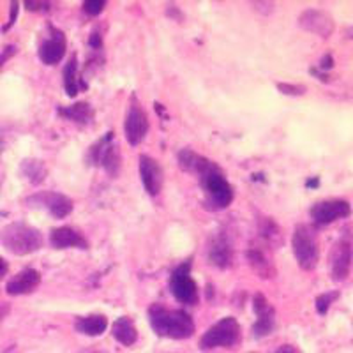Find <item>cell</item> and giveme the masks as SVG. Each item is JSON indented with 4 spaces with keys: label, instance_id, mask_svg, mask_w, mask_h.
Wrapping results in <instances>:
<instances>
[{
    "label": "cell",
    "instance_id": "obj_22",
    "mask_svg": "<svg viewBox=\"0 0 353 353\" xmlns=\"http://www.w3.org/2000/svg\"><path fill=\"white\" fill-rule=\"evenodd\" d=\"M59 115L65 117L77 124L85 125L94 119V110L90 108L88 103H77V105L68 106V108H59Z\"/></svg>",
    "mask_w": 353,
    "mask_h": 353
},
{
    "label": "cell",
    "instance_id": "obj_6",
    "mask_svg": "<svg viewBox=\"0 0 353 353\" xmlns=\"http://www.w3.org/2000/svg\"><path fill=\"white\" fill-rule=\"evenodd\" d=\"M353 260V241L350 232H345L341 237L334 242L329 253V267L330 276L334 281H345L350 276Z\"/></svg>",
    "mask_w": 353,
    "mask_h": 353
},
{
    "label": "cell",
    "instance_id": "obj_5",
    "mask_svg": "<svg viewBox=\"0 0 353 353\" xmlns=\"http://www.w3.org/2000/svg\"><path fill=\"white\" fill-rule=\"evenodd\" d=\"M241 339V325L239 321L232 316L223 318L217 321L216 325L210 327L207 332L201 336L200 348L201 350H212V348H230V346L237 345Z\"/></svg>",
    "mask_w": 353,
    "mask_h": 353
},
{
    "label": "cell",
    "instance_id": "obj_20",
    "mask_svg": "<svg viewBox=\"0 0 353 353\" xmlns=\"http://www.w3.org/2000/svg\"><path fill=\"white\" fill-rule=\"evenodd\" d=\"M108 327V318L105 314H90V316H81L74 321L77 332L85 336H101Z\"/></svg>",
    "mask_w": 353,
    "mask_h": 353
},
{
    "label": "cell",
    "instance_id": "obj_33",
    "mask_svg": "<svg viewBox=\"0 0 353 353\" xmlns=\"http://www.w3.org/2000/svg\"><path fill=\"white\" fill-rule=\"evenodd\" d=\"M276 353H301V350L293 345H283L276 350Z\"/></svg>",
    "mask_w": 353,
    "mask_h": 353
},
{
    "label": "cell",
    "instance_id": "obj_36",
    "mask_svg": "<svg viewBox=\"0 0 353 353\" xmlns=\"http://www.w3.org/2000/svg\"><path fill=\"white\" fill-rule=\"evenodd\" d=\"M2 149H4V141L0 137V157H2ZM2 181H4V172H2V163H0V188H2Z\"/></svg>",
    "mask_w": 353,
    "mask_h": 353
},
{
    "label": "cell",
    "instance_id": "obj_12",
    "mask_svg": "<svg viewBox=\"0 0 353 353\" xmlns=\"http://www.w3.org/2000/svg\"><path fill=\"white\" fill-rule=\"evenodd\" d=\"M253 309L256 313V321L253 325V332L256 337H265L276 329V311L269 304L263 293H256L253 299Z\"/></svg>",
    "mask_w": 353,
    "mask_h": 353
},
{
    "label": "cell",
    "instance_id": "obj_8",
    "mask_svg": "<svg viewBox=\"0 0 353 353\" xmlns=\"http://www.w3.org/2000/svg\"><path fill=\"white\" fill-rule=\"evenodd\" d=\"M90 165H101L108 175L117 176L121 170V152L113 143V132H106L96 145L90 147Z\"/></svg>",
    "mask_w": 353,
    "mask_h": 353
},
{
    "label": "cell",
    "instance_id": "obj_27",
    "mask_svg": "<svg viewBox=\"0 0 353 353\" xmlns=\"http://www.w3.org/2000/svg\"><path fill=\"white\" fill-rule=\"evenodd\" d=\"M336 299H339V292H325V293H321V295H318L316 297L318 313L327 314V311H329V307L334 304Z\"/></svg>",
    "mask_w": 353,
    "mask_h": 353
},
{
    "label": "cell",
    "instance_id": "obj_9",
    "mask_svg": "<svg viewBox=\"0 0 353 353\" xmlns=\"http://www.w3.org/2000/svg\"><path fill=\"white\" fill-rule=\"evenodd\" d=\"M147 132H149V117H147L145 110L141 108L140 101L132 96L124 122L125 140L129 141V145L137 147L138 143L143 141V138L147 137Z\"/></svg>",
    "mask_w": 353,
    "mask_h": 353
},
{
    "label": "cell",
    "instance_id": "obj_1",
    "mask_svg": "<svg viewBox=\"0 0 353 353\" xmlns=\"http://www.w3.org/2000/svg\"><path fill=\"white\" fill-rule=\"evenodd\" d=\"M149 321L154 332L170 339H188L194 332V321L185 311L168 309L161 304L149 307Z\"/></svg>",
    "mask_w": 353,
    "mask_h": 353
},
{
    "label": "cell",
    "instance_id": "obj_18",
    "mask_svg": "<svg viewBox=\"0 0 353 353\" xmlns=\"http://www.w3.org/2000/svg\"><path fill=\"white\" fill-rule=\"evenodd\" d=\"M50 244L55 249H65V248H80L87 249L88 242L80 232H77L71 226H61V228L52 230L50 233Z\"/></svg>",
    "mask_w": 353,
    "mask_h": 353
},
{
    "label": "cell",
    "instance_id": "obj_38",
    "mask_svg": "<svg viewBox=\"0 0 353 353\" xmlns=\"http://www.w3.org/2000/svg\"><path fill=\"white\" fill-rule=\"evenodd\" d=\"M307 185H309V188H314V185H318V179H313V181H309Z\"/></svg>",
    "mask_w": 353,
    "mask_h": 353
},
{
    "label": "cell",
    "instance_id": "obj_16",
    "mask_svg": "<svg viewBox=\"0 0 353 353\" xmlns=\"http://www.w3.org/2000/svg\"><path fill=\"white\" fill-rule=\"evenodd\" d=\"M209 260L217 269H228L233 260V251L228 239L223 233H217L216 237L209 241Z\"/></svg>",
    "mask_w": 353,
    "mask_h": 353
},
{
    "label": "cell",
    "instance_id": "obj_29",
    "mask_svg": "<svg viewBox=\"0 0 353 353\" xmlns=\"http://www.w3.org/2000/svg\"><path fill=\"white\" fill-rule=\"evenodd\" d=\"M105 6V0H87V2H83V11L88 17H97L99 12H103Z\"/></svg>",
    "mask_w": 353,
    "mask_h": 353
},
{
    "label": "cell",
    "instance_id": "obj_2",
    "mask_svg": "<svg viewBox=\"0 0 353 353\" xmlns=\"http://www.w3.org/2000/svg\"><path fill=\"white\" fill-rule=\"evenodd\" d=\"M196 175L200 176V184L203 193L207 194L205 207L210 210L226 209L233 200V189L226 181L225 173L221 172L219 166L210 159H203L201 166L198 168Z\"/></svg>",
    "mask_w": 353,
    "mask_h": 353
},
{
    "label": "cell",
    "instance_id": "obj_11",
    "mask_svg": "<svg viewBox=\"0 0 353 353\" xmlns=\"http://www.w3.org/2000/svg\"><path fill=\"white\" fill-rule=\"evenodd\" d=\"M299 25H301L304 30L311 34H316V36L327 37L332 36L334 32V20L329 12L321 11V9H305L299 17Z\"/></svg>",
    "mask_w": 353,
    "mask_h": 353
},
{
    "label": "cell",
    "instance_id": "obj_35",
    "mask_svg": "<svg viewBox=\"0 0 353 353\" xmlns=\"http://www.w3.org/2000/svg\"><path fill=\"white\" fill-rule=\"evenodd\" d=\"M11 11H12V14H11V18H9V23L4 27V30H8V28L11 27L12 23H14V18H17V11H18L17 2H12V4H11Z\"/></svg>",
    "mask_w": 353,
    "mask_h": 353
},
{
    "label": "cell",
    "instance_id": "obj_4",
    "mask_svg": "<svg viewBox=\"0 0 353 353\" xmlns=\"http://www.w3.org/2000/svg\"><path fill=\"white\" fill-rule=\"evenodd\" d=\"M292 248L295 260L302 270H313L320 258L316 235L307 225H297L293 230Z\"/></svg>",
    "mask_w": 353,
    "mask_h": 353
},
{
    "label": "cell",
    "instance_id": "obj_26",
    "mask_svg": "<svg viewBox=\"0 0 353 353\" xmlns=\"http://www.w3.org/2000/svg\"><path fill=\"white\" fill-rule=\"evenodd\" d=\"M176 159H179V165H181L182 170H185V172L189 173H196L205 157L191 149H182L181 152H179V156H176Z\"/></svg>",
    "mask_w": 353,
    "mask_h": 353
},
{
    "label": "cell",
    "instance_id": "obj_24",
    "mask_svg": "<svg viewBox=\"0 0 353 353\" xmlns=\"http://www.w3.org/2000/svg\"><path fill=\"white\" fill-rule=\"evenodd\" d=\"M260 237L272 245L283 244L281 228H279V225L272 217H261L260 219Z\"/></svg>",
    "mask_w": 353,
    "mask_h": 353
},
{
    "label": "cell",
    "instance_id": "obj_28",
    "mask_svg": "<svg viewBox=\"0 0 353 353\" xmlns=\"http://www.w3.org/2000/svg\"><path fill=\"white\" fill-rule=\"evenodd\" d=\"M276 87L277 90H281L285 96H302V94H305V90H307L304 85H295V83H277Z\"/></svg>",
    "mask_w": 353,
    "mask_h": 353
},
{
    "label": "cell",
    "instance_id": "obj_37",
    "mask_svg": "<svg viewBox=\"0 0 353 353\" xmlns=\"http://www.w3.org/2000/svg\"><path fill=\"white\" fill-rule=\"evenodd\" d=\"M8 274V263H6L4 258H0V279Z\"/></svg>",
    "mask_w": 353,
    "mask_h": 353
},
{
    "label": "cell",
    "instance_id": "obj_13",
    "mask_svg": "<svg viewBox=\"0 0 353 353\" xmlns=\"http://www.w3.org/2000/svg\"><path fill=\"white\" fill-rule=\"evenodd\" d=\"M28 203H36L39 207H44L52 216L57 219L69 216L72 212V200L62 193H55V191H46V193L34 194L28 198Z\"/></svg>",
    "mask_w": 353,
    "mask_h": 353
},
{
    "label": "cell",
    "instance_id": "obj_7",
    "mask_svg": "<svg viewBox=\"0 0 353 353\" xmlns=\"http://www.w3.org/2000/svg\"><path fill=\"white\" fill-rule=\"evenodd\" d=\"M170 290H172L173 297L182 304H198L200 295H198L196 283L191 277V260L184 261L173 270L172 276H170Z\"/></svg>",
    "mask_w": 353,
    "mask_h": 353
},
{
    "label": "cell",
    "instance_id": "obj_14",
    "mask_svg": "<svg viewBox=\"0 0 353 353\" xmlns=\"http://www.w3.org/2000/svg\"><path fill=\"white\" fill-rule=\"evenodd\" d=\"M140 175H141V182H143L145 185V191H147L150 196H157V194L161 193V189H163V179H165L159 163H157L154 157L141 154Z\"/></svg>",
    "mask_w": 353,
    "mask_h": 353
},
{
    "label": "cell",
    "instance_id": "obj_17",
    "mask_svg": "<svg viewBox=\"0 0 353 353\" xmlns=\"http://www.w3.org/2000/svg\"><path fill=\"white\" fill-rule=\"evenodd\" d=\"M39 285L41 274L34 269H25L9 279L6 285V292L9 295H25V293H32Z\"/></svg>",
    "mask_w": 353,
    "mask_h": 353
},
{
    "label": "cell",
    "instance_id": "obj_32",
    "mask_svg": "<svg viewBox=\"0 0 353 353\" xmlns=\"http://www.w3.org/2000/svg\"><path fill=\"white\" fill-rule=\"evenodd\" d=\"M14 52H17V48H14V46H8V48H4V52L0 53V65L4 64V62L8 61L9 57L14 55Z\"/></svg>",
    "mask_w": 353,
    "mask_h": 353
},
{
    "label": "cell",
    "instance_id": "obj_15",
    "mask_svg": "<svg viewBox=\"0 0 353 353\" xmlns=\"http://www.w3.org/2000/svg\"><path fill=\"white\" fill-rule=\"evenodd\" d=\"M65 37L61 30L52 28V36L44 39L39 46V59L46 65H55L64 59L65 55Z\"/></svg>",
    "mask_w": 353,
    "mask_h": 353
},
{
    "label": "cell",
    "instance_id": "obj_30",
    "mask_svg": "<svg viewBox=\"0 0 353 353\" xmlns=\"http://www.w3.org/2000/svg\"><path fill=\"white\" fill-rule=\"evenodd\" d=\"M25 8H27L28 11H46V9L52 8V4H50V2H32V0H27V2H25Z\"/></svg>",
    "mask_w": 353,
    "mask_h": 353
},
{
    "label": "cell",
    "instance_id": "obj_21",
    "mask_svg": "<svg viewBox=\"0 0 353 353\" xmlns=\"http://www.w3.org/2000/svg\"><path fill=\"white\" fill-rule=\"evenodd\" d=\"M112 334L115 337L117 341L121 343L124 346H131L137 343L138 339V330L134 327V323L131 321V318L122 316L113 323L112 327Z\"/></svg>",
    "mask_w": 353,
    "mask_h": 353
},
{
    "label": "cell",
    "instance_id": "obj_34",
    "mask_svg": "<svg viewBox=\"0 0 353 353\" xmlns=\"http://www.w3.org/2000/svg\"><path fill=\"white\" fill-rule=\"evenodd\" d=\"M101 36L97 32H92V36H90V46H92L94 50H99L101 48Z\"/></svg>",
    "mask_w": 353,
    "mask_h": 353
},
{
    "label": "cell",
    "instance_id": "obj_23",
    "mask_svg": "<svg viewBox=\"0 0 353 353\" xmlns=\"http://www.w3.org/2000/svg\"><path fill=\"white\" fill-rule=\"evenodd\" d=\"M64 88L68 96L74 97L80 92V80H78V59L77 55H71L64 68Z\"/></svg>",
    "mask_w": 353,
    "mask_h": 353
},
{
    "label": "cell",
    "instance_id": "obj_31",
    "mask_svg": "<svg viewBox=\"0 0 353 353\" xmlns=\"http://www.w3.org/2000/svg\"><path fill=\"white\" fill-rule=\"evenodd\" d=\"M318 68L321 69V71H327V69L334 68V59L332 55H325L323 59L320 61V64H318Z\"/></svg>",
    "mask_w": 353,
    "mask_h": 353
},
{
    "label": "cell",
    "instance_id": "obj_25",
    "mask_svg": "<svg viewBox=\"0 0 353 353\" xmlns=\"http://www.w3.org/2000/svg\"><path fill=\"white\" fill-rule=\"evenodd\" d=\"M21 172L27 176L28 182L32 184H41L46 176V166H44L43 161L39 159H25L21 161Z\"/></svg>",
    "mask_w": 353,
    "mask_h": 353
},
{
    "label": "cell",
    "instance_id": "obj_19",
    "mask_svg": "<svg viewBox=\"0 0 353 353\" xmlns=\"http://www.w3.org/2000/svg\"><path fill=\"white\" fill-rule=\"evenodd\" d=\"M245 256H248L249 265L253 267V270L260 277H263V279H270V277L276 276V267H274L272 260H270L269 254L265 253V251H261L258 245L249 248Z\"/></svg>",
    "mask_w": 353,
    "mask_h": 353
},
{
    "label": "cell",
    "instance_id": "obj_3",
    "mask_svg": "<svg viewBox=\"0 0 353 353\" xmlns=\"http://www.w3.org/2000/svg\"><path fill=\"white\" fill-rule=\"evenodd\" d=\"M0 244L17 256L36 253L43 248V235L37 228L25 223H11L0 230Z\"/></svg>",
    "mask_w": 353,
    "mask_h": 353
},
{
    "label": "cell",
    "instance_id": "obj_10",
    "mask_svg": "<svg viewBox=\"0 0 353 353\" xmlns=\"http://www.w3.org/2000/svg\"><path fill=\"white\" fill-rule=\"evenodd\" d=\"M352 214V207L346 200H323L313 205L311 217L316 225H330L337 219H345Z\"/></svg>",
    "mask_w": 353,
    "mask_h": 353
}]
</instances>
